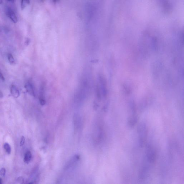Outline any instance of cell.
Masks as SVG:
<instances>
[{
    "instance_id": "cell-1",
    "label": "cell",
    "mask_w": 184,
    "mask_h": 184,
    "mask_svg": "<svg viewBox=\"0 0 184 184\" xmlns=\"http://www.w3.org/2000/svg\"><path fill=\"white\" fill-rule=\"evenodd\" d=\"M140 131L139 132V136H140V144L141 146H142L144 143L146 137L147 129L146 127L144 126H142L141 125L140 127Z\"/></svg>"
},
{
    "instance_id": "cell-2",
    "label": "cell",
    "mask_w": 184,
    "mask_h": 184,
    "mask_svg": "<svg viewBox=\"0 0 184 184\" xmlns=\"http://www.w3.org/2000/svg\"><path fill=\"white\" fill-rule=\"evenodd\" d=\"M6 14L8 17L11 20V21L14 23H16L18 21V19L16 15L13 11L11 8H8L6 10Z\"/></svg>"
},
{
    "instance_id": "cell-3",
    "label": "cell",
    "mask_w": 184,
    "mask_h": 184,
    "mask_svg": "<svg viewBox=\"0 0 184 184\" xmlns=\"http://www.w3.org/2000/svg\"><path fill=\"white\" fill-rule=\"evenodd\" d=\"M25 88L28 93L33 96H35V90L34 85L31 82H27L25 85Z\"/></svg>"
},
{
    "instance_id": "cell-4",
    "label": "cell",
    "mask_w": 184,
    "mask_h": 184,
    "mask_svg": "<svg viewBox=\"0 0 184 184\" xmlns=\"http://www.w3.org/2000/svg\"><path fill=\"white\" fill-rule=\"evenodd\" d=\"M10 91L11 95L13 97L17 98L20 95V92L17 87L14 85H12L10 88Z\"/></svg>"
},
{
    "instance_id": "cell-5",
    "label": "cell",
    "mask_w": 184,
    "mask_h": 184,
    "mask_svg": "<svg viewBox=\"0 0 184 184\" xmlns=\"http://www.w3.org/2000/svg\"><path fill=\"white\" fill-rule=\"evenodd\" d=\"M44 90L43 86H42L40 89V93L39 100L40 104L42 105H44L46 104V101L44 96Z\"/></svg>"
},
{
    "instance_id": "cell-6",
    "label": "cell",
    "mask_w": 184,
    "mask_h": 184,
    "mask_svg": "<svg viewBox=\"0 0 184 184\" xmlns=\"http://www.w3.org/2000/svg\"><path fill=\"white\" fill-rule=\"evenodd\" d=\"M32 155L30 151L27 152L24 156V163L28 164L30 162L32 159Z\"/></svg>"
},
{
    "instance_id": "cell-7",
    "label": "cell",
    "mask_w": 184,
    "mask_h": 184,
    "mask_svg": "<svg viewBox=\"0 0 184 184\" xmlns=\"http://www.w3.org/2000/svg\"><path fill=\"white\" fill-rule=\"evenodd\" d=\"M30 3V0H21V8L24 10Z\"/></svg>"
},
{
    "instance_id": "cell-8",
    "label": "cell",
    "mask_w": 184,
    "mask_h": 184,
    "mask_svg": "<svg viewBox=\"0 0 184 184\" xmlns=\"http://www.w3.org/2000/svg\"><path fill=\"white\" fill-rule=\"evenodd\" d=\"M80 122V120L79 116L76 115L74 116V125L76 129H77L79 127Z\"/></svg>"
},
{
    "instance_id": "cell-9",
    "label": "cell",
    "mask_w": 184,
    "mask_h": 184,
    "mask_svg": "<svg viewBox=\"0 0 184 184\" xmlns=\"http://www.w3.org/2000/svg\"><path fill=\"white\" fill-rule=\"evenodd\" d=\"M4 149L5 150L7 153L8 154H10L11 153V147L9 144L7 143H4Z\"/></svg>"
},
{
    "instance_id": "cell-10",
    "label": "cell",
    "mask_w": 184,
    "mask_h": 184,
    "mask_svg": "<svg viewBox=\"0 0 184 184\" xmlns=\"http://www.w3.org/2000/svg\"><path fill=\"white\" fill-rule=\"evenodd\" d=\"M8 59L9 62L11 64H14L15 63V60L13 55L11 54H9L8 55Z\"/></svg>"
},
{
    "instance_id": "cell-11",
    "label": "cell",
    "mask_w": 184,
    "mask_h": 184,
    "mask_svg": "<svg viewBox=\"0 0 184 184\" xmlns=\"http://www.w3.org/2000/svg\"><path fill=\"white\" fill-rule=\"evenodd\" d=\"M6 174V170L5 168H3L0 170V174L2 176H5Z\"/></svg>"
},
{
    "instance_id": "cell-12",
    "label": "cell",
    "mask_w": 184,
    "mask_h": 184,
    "mask_svg": "<svg viewBox=\"0 0 184 184\" xmlns=\"http://www.w3.org/2000/svg\"><path fill=\"white\" fill-rule=\"evenodd\" d=\"M24 142H25V138L24 136H22L21 139V141H20V146H22L24 144Z\"/></svg>"
},
{
    "instance_id": "cell-13",
    "label": "cell",
    "mask_w": 184,
    "mask_h": 184,
    "mask_svg": "<svg viewBox=\"0 0 184 184\" xmlns=\"http://www.w3.org/2000/svg\"><path fill=\"white\" fill-rule=\"evenodd\" d=\"M0 80L3 81L5 80V78H4L3 74H2L1 72H0Z\"/></svg>"
},
{
    "instance_id": "cell-14",
    "label": "cell",
    "mask_w": 184,
    "mask_h": 184,
    "mask_svg": "<svg viewBox=\"0 0 184 184\" xmlns=\"http://www.w3.org/2000/svg\"><path fill=\"white\" fill-rule=\"evenodd\" d=\"M18 181L20 183H22L24 182V179L21 177H20L18 178Z\"/></svg>"
},
{
    "instance_id": "cell-15",
    "label": "cell",
    "mask_w": 184,
    "mask_h": 184,
    "mask_svg": "<svg viewBox=\"0 0 184 184\" xmlns=\"http://www.w3.org/2000/svg\"><path fill=\"white\" fill-rule=\"evenodd\" d=\"M8 1H9L11 2H14V0H7Z\"/></svg>"
},
{
    "instance_id": "cell-16",
    "label": "cell",
    "mask_w": 184,
    "mask_h": 184,
    "mask_svg": "<svg viewBox=\"0 0 184 184\" xmlns=\"http://www.w3.org/2000/svg\"><path fill=\"white\" fill-rule=\"evenodd\" d=\"M2 183V179L0 178V184H1Z\"/></svg>"
},
{
    "instance_id": "cell-17",
    "label": "cell",
    "mask_w": 184,
    "mask_h": 184,
    "mask_svg": "<svg viewBox=\"0 0 184 184\" xmlns=\"http://www.w3.org/2000/svg\"><path fill=\"white\" fill-rule=\"evenodd\" d=\"M2 0H0V4H1L2 3Z\"/></svg>"
},
{
    "instance_id": "cell-18",
    "label": "cell",
    "mask_w": 184,
    "mask_h": 184,
    "mask_svg": "<svg viewBox=\"0 0 184 184\" xmlns=\"http://www.w3.org/2000/svg\"><path fill=\"white\" fill-rule=\"evenodd\" d=\"M53 1L54 2H56L57 1V0H53Z\"/></svg>"
}]
</instances>
